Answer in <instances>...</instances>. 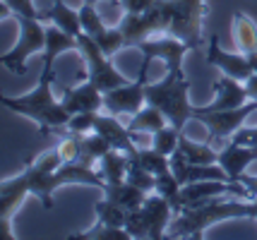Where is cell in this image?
Instances as JSON below:
<instances>
[{
  "instance_id": "obj_1",
  "label": "cell",
  "mask_w": 257,
  "mask_h": 240,
  "mask_svg": "<svg viewBox=\"0 0 257 240\" xmlns=\"http://www.w3.org/2000/svg\"><path fill=\"white\" fill-rule=\"evenodd\" d=\"M53 82H56L53 68H44L41 77H39V84L32 92L24 94V96H3V106L20 115H27L29 120H34L41 127L44 135L58 132L70 123L72 113L65 108L63 99H56Z\"/></svg>"
},
{
  "instance_id": "obj_2",
  "label": "cell",
  "mask_w": 257,
  "mask_h": 240,
  "mask_svg": "<svg viewBox=\"0 0 257 240\" xmlns=\"http://www.w3.org/2000/svg\"><path fill=\"white\" fill-rule=\"evenodd\" d=\"M228 218H257V206L245 197H216L202 206H185L171 221V238H202V233Z\"/></svg>"
},
{
  "instance_id": "obj_3",
  "label": "cell",
  "mask_w": 257,
  "mask_h": 240,
  "mask_svg": "<svg viewBox=\"0 0 257 240\" xmlns=\"http://www.w3.org/2000/svg\"><path fill=\"white\" fill-rule=\"evenodd\" d=\"M188 89H190V82L185 80L183 70L180 72L168 70L164 80L147 82V103L161 108L164 115L168 118V123L183 130L190 120L197 118V106L190 103Z\"/></svg>"
},
{
  "instance_id": "obj_4",
  "label": "cell",
  "mask_w": 257,
  "mask_h": 240,
  "mask_svg": "<svg viewBox=\"0 0 257 240\" xmlns=\"http://www.w3.org/2000/svg\"><path fill=\"white\" fill-rule=\"evenodd\" d=\"M29 173V183H32V194H36V199L51 209L53 206V192L63 185H94V187H106V180L101 171H94V166H84L79 161H70L63 163L58 171L53 173H34L29 168H24Z\"/></svg>"
},
{
  "instance_id": "obj_5",
  "label": "cell",
  "mask_w": 257,
  "mask_h": 240,
  "mask_svg": "<svg viewBox=\"0 0 257 240\" xmlns=\"http://www.w3.org/2000/svg\"><path fill=\"white\" fill-rule=\"evenodd\" d=\"M168 17L166 34L178 36L190 51L202 46V20H204V0H161Z\"/></svg>"
},
{
  "instance_id": "obj_6",
  "label": "cell",
  "mask_w": 257,
  "mask_h": 240,
  "mask_svg": "<svg viewBox=\"0 0 257 240\" xmlns=\"http://www.w3.org/2000/svg\"><path fill=\"white\" fill-rule=\"evenodd\" d=\"M173 206L168 204L166 197L161 194H147L145 204L135 211H127V223L125 228L130 230L133 238H164L166 235V228L173 221Z\"/></svg>"
},
{
  "instance_id": "obj_7",
  "label": "cell",
  "mask_w": 257,
  "mask_h": 240,
  "mask_svg": "<svg viewBox=\"0 0 257 240\" xmlns=\"http://www.w3.org/2000/svg\"><path fill=\"white\" fill-rule=\"evenodd\" d=\"M20 24V39L17 44L5 51L0 63L10 70L12 75H24L27 72V60L32 56H41L46 48V27L41 20H29V17H17Z\"/></svg>"
},
{
  "instance_id": "obj_8",
  "label": "cell",
  "mask_w": 257,
  "mask_h": 240,
  "mask_svg": "<svg viewBox=\"0 0 257 240\" xmlns=\"http://www.w3.org/2000/svg\"><path fill=\"white\" fill-rule=\"evenodd\" d=\"M79 53H82L84 63H87V80L94 82L103 94L115 89V87H123V84L130 82V80H125L123 75L113 68L111 58L99 48L96 39H91V36H87V34L79 36Z\"/></svg>"
},
{
  "instance_id": "obj_9",
  "label": "cell",
  "mask_w": 257,
  "mask_h": 240,
  "mask_svg": "<svg viewBox=\"0 0 257 240\" xmlns=\"http://www.w3.org/2000/svg\"><path fill=\"white\" fill-rule=\"evenodd\" d=\"M152 58H142L140 77L135 82H127L123 87H115L103 94V111L113 115H135L142 106H147V70Z\"/></svg>"
},
{
  "instance_id": "obj_10",
  "label": "cell",
  "mask_w": 257,
  "mask_h": 240,
  "mask_svg": "<svg viewBox=\"0 0 257 240\" xmlns=\"http://www.w3.org/2000/svg\"><path fill=\"white\" fill-rule=\"evenodd\" d=\"M252 113H257V101H247L245 106L231 108V111H202L197 106V118L195 120L209 130L207 142H219V139L233 137Z\"/></svg>"
},
{
  "instance_id": "obj_11",
  "label": "cell",
  "mask_w": 257,
  "mask_h": 240,
  "mask_svg": "<svg viewBox=\"0 0 257 240\" xmlns=\"http://www.w3.org/2000/svg\"><path fill=\"white\" fill-rule=\"evenodd\" d=\"M137 48L142 51V56L152 58V60H154V58L164 60L166 68L173 70V72H180V70H183V58L190 51V46H188L185 41H180L178 36H171V34L149 36V39H145Z\"/></svg>"
},
{
  "instance_id": "obj_12",
  "label": "cell",
  "mask_w": 257,
  "mask_h": 240,
  "mask_svg": "<svg viewBox=\"0 0 257 240\" xmlns=\"http://www.w3.org/2000/svg\"><path fill=\"white\" fill-rule=\"evenodd\" d=\"M207 63L212 68L221 70V75L235 77V80H240V82H245L255 72L245 53H226L224 48H221V44H219V36L216 34L212 36L209 48H207Z\"/></svg>"
},
{
  "instance_id": "obj_13",
  "label": "cell",
  "mask_w": 257,
  "mask_h": 240,
  "mask_svg": "<svg viewBox=\"0 0 257 240\" xmlns=\"http://www.w3.org/2000/svg\"><path fill=\"white\" fill-rule=\"evenodd\" d=\"M94 130L108 139L113 149H120L125 154H133L135 149H137L140 132H133V130L127 127V123H120V120H118V115H113V113L103 115L101 111H96V113H94Z\"/></svg>"
},
{
  "instance_id": "obj_14",
  "label": "cell",
  "mask_w": 257,
  "mask_h": 240,
  "mask_svg": "<svg viewBox=\"0 0 257 240\" xmlns=\"http://www.w3.org/2000/svg\"><path fill=\"white\" fill-rule=\"evenodd\" d=\"M214 101L207 103V106H200L202 111H231V108H240L250 101L245 89V82L235 80V77H228V75H221L219 80L214 82Z\"/></svg>"
},
{
  "instance_id": "obj_15",
  "label": "cell",
  "mask_w": 257,
  "mask_h": 240,
  "mask_svg": "<svg viewBox=\"0 0 257 240\" xmlns=\"http://www.w3.org/2000/svg\"><path fill=\"white\" fill-rule=\"evenodd\" d=\"M27 194H32V183L27 171L15 178H5L0 183V221H10L12 214L27 199Z\"/></svg>"
},
{
  "instance_id": "obj_16",
  "label": "cell",
  "mask_w": 257,
  "mask_h": 240,
  "mask_svg": "<svg viewBox=\"0 0 257 240\" xmlns=\"http://www.w3.org/2000/svg\"><path fill=\"white\" fill-rule=\"evenodd\" d=\"M63 103L70 113H91V111H103V92L94 84L91 80H87L79 87H67L63 92Z\"/></svg>"
},
{
  "instance_id": "obj_17",
  "label": "cell",
  "mask_w": 257,
  "mask_h": 240,
  "mask_svg": "<svg viewBox=\"0 0 257 240\" xmlns=\"http://www.w3.org/2000/svg\"><path fill=\"white\" fill-rule=\"evenodd\" d=\"M257 159V147H245V144H235L228 142L221 151H219V163L224 166V171L228 173L231 183H238L240 175L245 173V168Z\"/></svg>"
},
{
  "instance_id": "obj_18",
  "label": "cell",
  "mask_w": 257,
  "mask_h": 240,
  "mask_svg": "<svg viewBox=\"0 0 257 240\" xmlns=\"http://www.w3.org/2000/svg\"><path fill=\"white\" fill-rule=\"evenodd\" d=\"M67 51H79V39L63 32V29H58L56 24H48L46 27V48L41 53L44 68H53V60L58 56L67 53Z\"/></svg>"
},
{
  "instance_id": "obj_19",
  "label": "cell",
  "mask_w": 257,
  "mask_h": 240,
  "mask_svg": "<svg viewBox=\"0 0 257 240\" xmlns=\"http://www.w3.org/2000/svg\"><path fill=\"white\" fill-rule=\"evenodd\" d=\"M41 22L56 24L58 29H63L72 36H82V20H79V10H72L70 5H65L63 0H56L51 8L41 10Z\"/></svg>"
},
{
  "instance_id": "obj_20",
  "label": "cell",
  "mask_w": 257,
  "mask_h": 240,
  "mask_svg": "<svg viewBox=\"0 0 257 240\" xmlns=\"http://www.w3.org/2000/svg\"><path fill=\"white\" fill-rule=\"evenodd\" d=\"M103 197H108L111 202L123 206L125 211H135V209H140V206L145 204L147 192H142L140 187H135L133 183L123 180V183H106Z\"/></svg>"
},
{
  "instance_id": "obj_21",
  "label": "cell",
  "mask_w": 257,
  "mask_h": 240,
  "mask_svg": "<svg viewBox=\"0 0 257 240\" xmlns=\"http://www.w3.org/2000/svg\"><path fill=\"white\" fill-rule=\"evenodd\" d=\"M166 125H168V118L164 115V111L157 108V106H152V103L142 106L127 120V127L133 132H142V135H154L157 130H161V127H166Z\"/></svg>"
},
{
  "instance_id": "obj_22",
  "label": "cell",
  "mask_w": 257,
  "mask_h": 240,
  "mask_svg": "<svg viewBox=\"0 0 257 240\" xmlns=\"http://www.w3.org/2000/svg\"><path fill=\"white\" fill-rule=\"evenodd\" d=\"M233 39L240 53H255L257 51V24L247 17L245 12H235L233 15Z\"/></svg>"
},
{
  "instance_id": "obj_23",
  "label": "cell",
  "mask_w": 257,
  "mask_h": 240,
  "mask_svg": "<svg viewBox=\"0 0 257 240\" xmlns=\"http://www.w3.org/2000/svg\"><path fill=\"white\" fill-rule=\"evenodd\" d=\"M101 163V175L106 183H123L127 178V166H130V154H125L120 149H111L103 159L99 161Z\"/></svg>"
},
{
  "instance_id": "obj_24",
  "label": "cell",
  "mask_w": 257,
  "mask_h": 240,
  "mask_svg": "<svg viewBox=\"0 0 257 240\" xmlns=\"http://www.w3.org/2000/svg\"><path fill=\"white\" fill-rule=\"evenodd\" d=\"M79 144H82V154H79V163L84 166H94V161H101L108 151H111V142L103 137L101 132H87L79 135Z\"/></svg>"
},
{
  "instance_id": "obj_25",
  "label": "cell",
  "mask_w": 257,
  "mask_h": 240,
  "mask_svg": "<svg viewBox=\"0 0 257 240\" xmlns=\"http://www.w3.org/2000/svg\"><path fill=\"white\" fill-rule=\"evenodd\" d=\"M130 159L137 161V163H142L147 171H152L157 178L171 173V159H168L166 154L157 151L154 147H137L133 154H130Z\"/></svg>"
},
{
  "instance_id": "obj_26",
  "label": "cell",
  "mask_w": 257,
  "mask_h": 240,
  "mask_svg": "<svg viewBox=\"0 0 257 240\" xmlns=\"http://www.w3.org/2000/svg\"><path fill=\"white\" fill-rule=\"evenodd\" d=\"M178 149L185 154V159L190 163H219V151L209 147V142H197V139L180 135Z\"/></svg>"
},
{
  "instance_id": "obj_27",
  "label": "cell",
  "mask_w": 257,
  "mask_h": 240,
  "mask_svg": "<svg viewBox=\"0 0 257 240\" xmlns=\"http://www.w3.org/2000/svg\"><path fill=\"white\" fill-rule=\"evenodd\" d=\"M94 209H96V221L106 223V226H125L127 223V211L123 206H118L115 202H111L108 197L99 199L94 204Z\"/></svg>"
},
{
  "instance_id": "obj_28",
  "label": "cell",
  "mask_w": 257,
  "mask_h": 240,
  "mask_svg": "<svg viewBox=\"0 0 257 240\" xmlns=\"http://www.w3.org/2000/svg\"><path fill=\"white\" fill-rule=\"evenodd\" d=\"M180 135H183V130H178V127H173L168 123L166 127H161V130H157L152 135V147L157 149V151H161V154L171 156L173 151H178Z\"/></svg>"
},
{
  "instance_id": "obj_29",
  "label": "cell",
  "mask_w": 257,
  "mask_h": 240,
  "mask_svg": "<svg viewBox=\"0 0 257 240\" xmlns=\"http://www.w3.org/2000/svg\"><path fill=\"white\" fill-rule=\"evenodd\" d=\"M127 183H133L135 187H140L142 192L152 194L157 192V175L152 171H147L142 163H137V161L130 159V166H127V178H125Z\"/></svg>"
},
{
  "instance_id": "obj_30",
  "label": "cell",
  "mask_w": 257,
  "mask_h": 240,
  "mask_svg": "<svg viewBox=\"0 0 257 240\" xmlns=\"http://www.w3.org/2000/svg\"><path fill=\"white\" fill-rule=\"evenodd\" d=\"M79 20H82V32L87 36H91V39H99L108 27L103 24V20H101V15L96 10H94V5H79Z\"/></svg>"
},
{
  "instance_id": "obj_31",
  "label": "cell",
  "mask_w": 257,
  "mask_h": 240,
  "mask_svg": "<svg viewBox=\"0 0 257 240\" xmlns=\"http://www.w3.org/2000/svg\"><path fill=\"white\" fill-rule=\"evenodd\" d=\"M63 163H65V161L60 156V151H58V149H48V151H44L41 156L27 161V168L34 173H53V171H58Z\"/></svg>"
},
{
  "instance_id": "obj_32",
  "label": "cell",
  "mask_w": 257,
  "mask_h": 240,
  "mask_svg": "<svg viewBox=\"0 0 257 240\" xmlns=\"http://www.w3.org/2000/svg\"><path fill=\"white\" fill-rule=\"evenodd\" d=\"M96 44H99V48L108 58H113L115 53H120L123 48H127L125 46V36H123V32H120V27H108V29L96 39Z\"/></svg>"
},
{
  "instance_id": "obj_33",
  "label": "cell",
  "mask_w": 257,
  "mask_h": 240,
  "mask_svg": "<svg viewBox=\"0 0 257 240\" xmlns=\"http://www.w3.org/2000/svg\"><path fill=\"white\" fill-rule=\"evenodd\" d=\"M12 12L15 17H29V20H41V10L34 5V0H3V17Z\"/></svg>"
},
{
  "instance_id": "obj_34",
  "label": "cell",
  "mask_w": 257,
  "mask_h": 240,
  "mask_svg": "<svg viewBox=\"0 0 257 240\" xmlns=\"http://www.w3.org/2000/svg\"><path fill=\"white\" fill-rule=\"evenodd\" d=\"M58 151H60V156L65 163L70 161H79V154H82V144H79V135H72V132H65L63 139L58 142Z\"/></svg>"
},
{
  "instance_id": "obj_35",
  "label": "cell",
  "mask_w": 257,
  "mask_h": 240,
  "mask_svg": "<svg viewBox=\"0 0 257 240\" xmlns=\"http://www.w3.org/2000/svg\"><path fill=\"white\" fill-rule=\"evenodd\" d=\"M94 113H96V111H91V113H75L63 130H65V132H72V135L94 132Z\"/></svg>"
},
{
  "instance_id": "obj_36",
  "label": "cell",
  "mask_w": 257,
  "mask_h": 240,
  "mask_svg": "<svg viewBox=\"0 0 257 240\" xmlns=\"http://www.w3.org/2000/svg\"><path fill=\"white\" fill-rule=\"evenodd\" d=\"M231 142H235V144H245V147H257V125L255 127L243 125L233 137H231Z\"/></svg>"
},
{
  "instance_id": "obj_37",
  "label": "cell",
  "mask_w": 257,
  "mask_h": 240,
  "mask_svg": "<svg viewBox=\"0 0 257 240\" xmlns=\"http://www.w3.org/2000/svg\"><path fill=\"white\" fill-rule=\"evenodd\" d=\"M125 8V12H147L157 0H118Z\"/></svg>"
},
{
  "instance_id": "obj_38",
  "label": "cell",
  "mask_w": 257,
  "mask_h": 240,
  "mask_svg": "<svg viewBox=\"0 0 257 240\" xmlns=\"http://www.w3.org/2000/svg\"><path fill=\"white\" fill-rule=\"evenodd\" d=\"M238 183H243V185L247 187V192H250V199H252V197H257V175H247V173H243Z\"/></svg>"
},
{
  "instance_id": "obj_39",
  "label": "cell",
  "mask_w": 257,
  "mask_h": 240,
  "mask_svg": "<svg viewBox=\"0 0 257 240\" xmlns=\"http://www.w3.org/2000/svg\"><path fill=\"white\" fill-rule=\"evenodd\" d=\"M245 89H247L250 101H257V72H252V75L245 80Z\"/></svg>"
},
{
  "instance_id": "obj_40",
  "label": "cell",
  "mask_w": 257,
  "mask_h": 240,
  "mask_svg": "<svg viewBox=\"0 0 257 240\" xmlns=\"http://www.w3.org/2000/svg\"><path fill=\"white\" fill-rule=\"evenodd\" d=\"M82 3H84V5H96L99 0H82Z\"/></svg>"
}]
</instances>
